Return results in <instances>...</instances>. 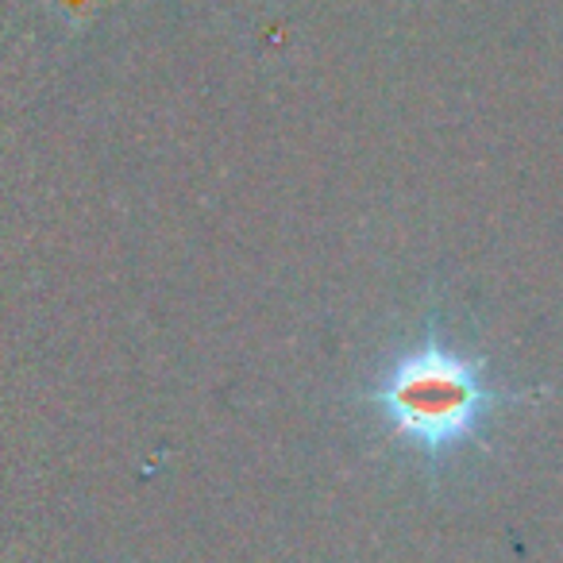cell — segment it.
<instances>
[{
	"mask_svg": "<svg viewBox=\"0 0 563 563\" xmlns=\"http://www.w3.org/2000/svg\"><path fill=\"white\" fill-rule=\"evenodd\" d=\"M355 401L375 413L394 448L413 455L429 478H440L460 455L490 448L498 413L537 401V390L498 383L490 360L455 344L432 309L421 336L394 347Z\"/></svg>",
	"mask_w": 563,
	"mask_h": 563,
	"instance_id": "cell-1",
	"label": "cell"
}]
</instances>
